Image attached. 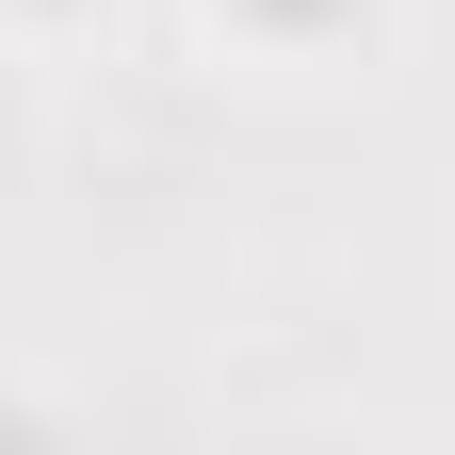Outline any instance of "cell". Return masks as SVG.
I'll list each match as a JSON object with an SVG mask.
<instances>
[{
    "label": "cell",
    "instance_id": "6da1fadb",
    "mask_svg": "<svg viewBox=\"0 0 455 455\" xmlns=\"http://www.w3.org/2000/svg\"><path fill=\"white\" fill-rule=\"evenodd\" d=\"M244 33H276V49H325V33H358V0H244Z\"/></svg>",
    "mask_w": 455,
    "mask_h": 455
}]
</instances>
